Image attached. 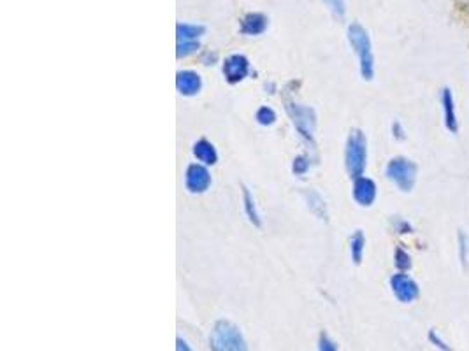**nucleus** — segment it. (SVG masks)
<instances>
[{
	"label": "nucleus",
	"mask_w": 469,
	"mask_h": 351,
	"mask_svg": "<svg viewBox=\"0 0 469 351\" xmlns=\"http://www.w3.org/2000/svg\"><path fill=\"white\" fill-rule=\"evenodd\" d=\"M288 111H290L292 118H294V123L306 137H309L313 132V127H315V114H313L311 109L308 107H301L297 104H292L288 106Z\"/></svg>",
	"instance_id": "nucleus-9"
},
{
	"label": "nucleus",
	"mask_w": 469,
	"mask_h": 351,
	"mask_svg": "<svg viewBox=\"0 0 469 351\" xmlns=\"http://www.w3.org/2000/svg\"><path fill=\"white\" fill-rule=\"evenodd\" d=\"M257 120H259L262 125H271L274 123V120H276V114H274V111L269 109V107H260L259 113H257Z\"/></svg>",
	"instance_id": "nucleus-21"
},
{
	"label": "nucleus",
	"mask_w": 469,
	"mask_h": 351,
	"mask_svg": "<svg viewBox=\"0 0 469 351\" xmlns=\"http://www.w3.org/2000/svg\"><path fill=\"white\" fill-rule=\"evenodd\" d=\"M306 197H308L309 207L313 209V213L318 214V216H325V206H324V200H322V197L315 192L306 193Z\"/></svg>",
	"instance_id": "nucleus-17"
},
{
	"label": "nucleus",
	"mask_w": 469,
	"mask_h": 351,
	"mask_svg": "<svg viewBox=\"0 0 469 351\" xmlns=\"http://www.w3.org/2000/svg\"><path fill=\"white\" fill-rule=\"evenodd\" d=\"M176 351H192V350H190V346L185 343V340L178 339L176 340Z\"/></svg>",
	"instance_id": "nucleus-28"
},
{
	"label": "nucleus",
	"mask_w": 469,
	"mask_h": 351,
	"mask_svg": "<svg viewBox=\"0 0 469 351\" xmlns=\"http://www.w3.org/2000/svg\"><path fill=\"white\" fill-rule=\"evenodd\" d=\"M390 288L394 291L395 298L402 304H409V302L416 301L420 297V287L415 280L405 273L394 274L390 277Z\"/></svg>",
	"instance_id": "nucleus-5"
},
{
	"label": "nucleus",
	"mask_w": 469,
	"mask_h": 351,
	"mask_svg": "<svg viewBox=\"0 0 469 351\" xmlns=\"http://www.w3.org/2000/svg\"><path fill=\"white\" fill-rule=\"evenodd\" d=\"M441 106H443L444 125H447V128L451 132V134H457L458 121H457V113H455V100L450 88H443V92H441Z\"/></svg>",
	"instance_id": "nucleus-10"
},
{
	"label": "nucleus",
	"mask_w": 469,
	"mask_h": 351,
	"mask_svg": "<svg viewBox=\"0 0 469 351\" xmlns=\"http://www.w3.org/2000/svg\"><path fill=\"white\" fill-rule=\"evenodd\" d=\"M199 50V41H192V43H178V58L186 57V55L193 53Z\"/></svg>",
	"instance_id": "nucleus-23"
},
{
	"label": "nucleus",
	"mask_w": 469,
	"mask_h": 351,
	"mask_svg": "<svg viewBox=\"0 0 469 351\" xmlns=\"http://www.w3.org/2000/svg\"><path fill=\"white\" fill-rule=\"evenodd\" d=\"M348 41L352 48L355 50L357 57L360 62V74L366 81H371L374 76V57H373V46H371V39L367 36L366 29L359 23H353L348 27Z\"/></svg>",
	"instance_id": "nucleus-1"
},
{
	"label": "nucleus",
	"mask_w": 469,
	"mask_h": 351,
	"mask_svg": "<svg viewBox=\"0 0 469 351\" xmlns=\"http://www.w3.org/2000/svg\"><path fill=\"white\" fill-rule=\"evenodd\" d=\"M211 351H248L245 337L238 326L231 322L220 319L215 325L210 339Z\"/></svg>",
	"instance_id": "nucleus-2"
},
{
	"label": "nucleus",
	"mask_w": 469,
	"mask_h": 351,
	"mask_svg": "<svg viewBox=\"0 0 469 351\" xmlns=\"http://www.w3.org/2000/svg\"><path fill=\"white\" fill-rule=\"evenodd\" d=\"M353 199L360 206H371L374 202V199H376V185H374L373 179L364 178V176L357 178L355 183H353Z\"/></svg>",
	"instance_id": "nucleus-8"
},
{
	"label": "nucleus",
	"mask_w": 469,
	"mask_h": 351,
	"mask_svg": "<svg viewBox=\"0 0 469 351\" xmlns=\"http://www.w3.org/2000/svg\"><path fill=\"white\" fill-rule=\"evenodd\" d=\"M193 155L197 156V160L206 163V165H213V163H217L218 158L217 149H215L213 144L208 142L206 139H203V141H199L196 146H193Z\"/></svg>",
	"instance_id": "nucleus-13"
},
{
	"label": "nucleus",
	"mask_w": 469,
	"mask_h": 351,
	"mask_svg": "<svg viewBox=\"0 0 469 351\" xmlns=\"http://www.w3.org/2000/svg\"><path fill=\"white\" fill-rule=\"evenodd\" d=\"M210 185H211V176L210 172H208L206 167L197 165V163L189 167V170H186V188H189L190 192L203 193L210 188Z\"/></svg>",
	"instance_id": "nucleus-6"
},
{
	"label": "nucleus",
	"mask_w": 469,
	"mask_h": 351,
	"mask_svg": "<svg viewBox=\"0 0 469 351\" xmlns=\"http://www.w3.org/2000/svg\"><path fill=\"white\" fill-rule=\"evenodd\" d=\"M429 343L434 344V346H436L437 350H441V351H451V347L448 346V344L444 343V340L441 339L440 336H437L436 330H430V332H429Z\"/></svg>",
	"instance_id": "nucleus-24"
},
{
	"label": "nucleus",
	"mask_w": 469,
	"mask_h": 351,
	"mask_svg": "<svg viewBox=\"0 0 469 351\" xmlns=\"http://www.w3.org/2000/svg\"><path fill=\"white\" fill-rule=\"evenodd\" d=\"M250 71V64L245 57L241 55H232L225 60L224 64V74L229 83H239L246 78Z\"/></svg>",
	"instance_id": "nucleus-7"
},
{
	"label": "nucleus",
	"mask_w": 469,
	"mask_h": 351,
	"mask_svg": "<svg viewBox=\"0 0 469 351\" xmlns=\"http://www.w3.org/2000/svg\"><path fill=\"white\" fill-rule=\"evenodd\" d=\"M308 169V162H304V158H297L294 163V170L297 174H304Z\"/></svg>",
	"instance_id": "nucleus-26"
},
{
	"label": "nucleus",
	"mask_w": 469,
	"mask_h": 351,
	"mask_svg": "<svg viewBox=\"0 0 469 351\" xmlns=\"http://www.w3.org/2000/svg\"><path fill=\"white\" fill-rule=\"evenodd\" d=\"M394 228H395V232H397V234H409V232L413 230V227L408 223V221L399 220V218L394 221Z\"/></svg>",
	"instance_id": "nucleus-25"
},
{
	"label": "nucleus",
	"mask_w": 469,
	"mask_h": 351,
	"mask_svg": "<svg viewBox=\"0 0 469 351\" xmlns=\"http://www.w3.org/2000/svg\"><path fill=\"white\" fill-rule=\"evenodd\" d=\"M364 246H366V239H364V234L360 230H357L355 234H353L352 241H350V252H352V259H353V262L357 263V266L362 262Z\"/></svg>",
	"instance_id": "nucleus-15"
},
{
	"label": "nucleus",
	"mask_w": 469,
	"mask_h": 351,
	"mask_svg": "<svg viewBox=\"0 0 469 351\" xmlns=\"http://www.w3.org/2000/svg\"><path fill=\"white\" fill-rule=\"evenodd\" d=\"M387 178L402 192H412L416 181V165L405 156H395L387 165Z\"/></svg>",
	"instance_id": "nucleus-4"
},
{
	"label": "nucleus",
	"mask_w": 469,
	"mask_h": 351,
	"mask_svg": "<svg viewBox=\"0 0 469 351\" xmlns=\"http://www.w3.org/2000/svg\"><path fill=\"white\" fill-rule=\"evenodd\" d=\"M458 255H461L462 267H468V255H469V239L462 230H458Z\"/></svg>",
	"instance_id": "nucleus-18"
},
{
	"label": "nucleus",
	"mask_w": 469,
	"mask_h": 351,
	"mask_svg": "<svg viewBox=\"0 0 469 351\" xmlns=\"http://www.w3.org/2000/svg\"><path fill=\"white\" fill-rule=\"evenodd\" d=\"M203 25H189V23H183V25L176 27V32H178V43H192L197 41L204 34Z\"/></svg>",
	"instance_id": "nucleus-14"
},
{
	"label": "nucleus",
	"mask_w": 469,
	"mask_h": 351,
	"mask_svg": "<svg viewBox=\"0 0 469 351\" xmlns=\"http://www.w3.org/2000/svg\"><path fill=\"white\" fill-rule=\"evenodd\" d=\"M324 4L327 6L329 9H331L332 13H334L338 18H343L346 13V4L345 0H324Z\"/></svg>",
	"instance_id": "nucleus-20"
},
{
	"label": "nucleus",
	"mask_w": 469,
	"mask_h": 351,
	"mask_svg": "<svg viewBox=\"0 0 469 351\" xmlns=\"http://www.w3.org/2000/svg\"><path fill=\"white\" fill-rule=\"evenodd\" d=\"M318 351H338V344H336L327 333H320V339H318Z\"/></svg>",
	"instance_id": "nucleus-22"
},
{
	"label": "nucleus",
	"mask_w": 469,
	"mask_h": 351,
	"mask_svg": "<svg viewBox=\"0 0 469 351\" xmlns=\"http://www.w3.org/2000/svg\"><path fill=\"white\" fill-rule=\"evenodd\" d=\"M176 85H178V90L183 93V95H196V93L200 90L203 81H200V76L197 74V72L183 71L178 72Z\"/></svg>",
	"instance_id": "nucleus-11"
},
{
	"label": "nucleus",
	"mask_w": 469,
	"mask_h": 351,
	"mask_svg": "<svg viewBox=\"0 0 469 351\" xmlns=\"http://www.w3.org/2000/svg\"><path fill=\"white\" fill-rule=\"evenodd\" d=\"M243 197H245V209H246V214H248V218L252 220V223L260 225V218H259V213H257L255 202H253L252 195H250V192L246 188L243 190Z\"/></svg>",
	"instance_id": "nucleus-16"
},
{
	"label": "nucleus",
	"mask_w": 469,
	"mask_h": 351,
	"mask_svg": "<svg viewBox=\"0 0 469 351\" xmlns=\"http://www.w3.org/2000/svg\"><path fill=\"white\" fill-rule=\"evenodd\" d=\"M394 263L401 273H405V270H408L409 267H412V259H409V255L405 252V249L397 248L394 255Z\"/></svg>",
	"instance_id": "nucleus-19"
},
{
	"label": "nucleus",
	"mask_w": 469,
	"mask_h": 351,
	"mask_svg": "<svg viewBox=\"0 0 469 351\" xmlns=\"http://www.w3.org/2000/svg\"><path fill=\"white\" fill-rule=\"evenodd\" d=\"M392 130H394L395 139H399V141H402V139H405V130H402L401 123H394V125H392Z\"/></svg>",
	"instance_id": "nucleus-27"
},
{
	"label": "nucleus",
	"mask_w": 469,
	"mask_h": 351,
	"mask_svg": "<svg viewBox=\"0 0 469 351\" xmlns=\"http://www.w3.org/2000/svg\"><path fill=\"white\" fill-rule=\"evenodd\" d=\"M267 29V18L260 13H250L243 18L241 32L246 36H259Z\"/></svg>",
	"instance_id": "nucleus-12"
},
{
	"label": "nucleus",
	"mask_w": 469,
	"mask_h": 351,
	"mask_svg": "<svg viewBox=\"0 0 469 351\" xmlns=\"http://www.w3.org/2000/svg\"><path fill=\"white\" fill-rule=\"evenodd\" d=\"M367 141L360 130H353L346 142V169L353 179L360 178L366 169Z\"/></svg>",
	"instance_id": "nucleus-3"
}]
</instances>
